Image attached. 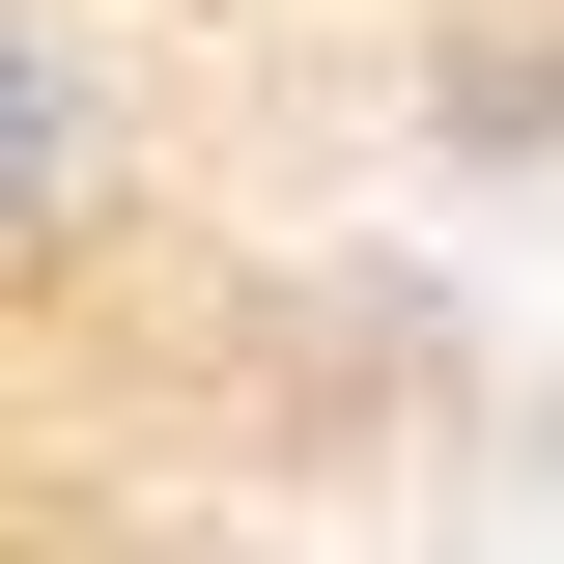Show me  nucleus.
Listing matches in <instances>:
<instances>
[{
  "label": "nucleus",
  "mask_w": 564,
  "mask_h": 564,
  "mask_svg": "<svg viewBox=\"0 0 564 564\" xmlns=\"http://www.w3.org/2000/svg\"><path fill=\"white\" fill-rule=\"evenodd\" d=\"M141 254V57L113 0H0V311H85Z\"/></svg>",
  "instance_id": "nucleus-1"
},
{
  "label": "nucleus",
  "mask_w": 564,
  "mask_h": 564,
  "mask_svg": "<svg viewBox=\"0 0 564 564\" xmlns=\"http://www.w3.org/2000/svg\"><path fill=\"white\" fill-rule=\"evenodd\" d=\"M395 113H423V170H564V0H452L395 57Z\"/></svg>",
  "instance_id": "nucleus-2"
}]
</instances>
